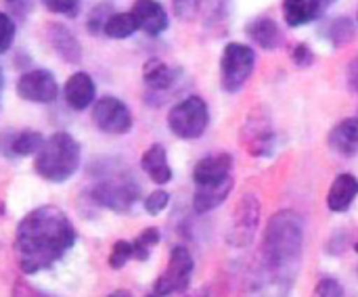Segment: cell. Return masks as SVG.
<instances>
[{
  "instance_id": "obj_1",
  "label": "cell",
  "mask_w": 358,
  "mask_h": 297,
  "mask_svg": "<svg viewBox=\"0 0 358 297\" xmlns=\"http://www.w3.org/2000/svg\"><path fill=\"white\" fill-rule=\"evenodd\" d=\"M78 233L71 220L55 205H40L25 214L15 233V254L25 275L52 268L76 245Z\"/></svg>"
},
{
  "instance_id": "obj_2",
  "label": "cell",
  "mask_w": 358,
  "mask_h": 297,
  "mask_svg": "<svg viewBox=\"0 0 358 297\" xmlns=\"http://www.w3.org/2000/svg\"><path fill=\"white\" fill-rule=\"evenodd\" d=\"M304 252V220L292 210L277 212L264 231L262 258L271 281L287 291L298 279Z\"/></svg>"
},
{
  "instance_id": "obj_3",
  "label": "cell",
  "mask_w": 358,
  "mask_h": 297,
  "mask_svg": "<svg viewBox=\"0 0 358 297\" xmlns=\"http://www.w3.org/2000/svg\"><path fill=\"white\" fill-rule=\"evenodd\" d=\"M80 161V143L69 132H55L48 138H44V145L36 153L34 170L42 180L61 184L78 172Z\"/></svg>"
},
{
  "instance_id": "obj_4",
  "label": "cell",
  "mask_w": 358,
  "mask_h": 297,
  "mask_svg": "<svg viewBox=\"0 0 358 297\" xmlns=\"http://www.w3.org/2000/svg\"><path fill=\"white\" fill-rule=\"evenodd\" d=\"M256 52L243 42H229L220 55V88L229 94L239 92L252 78Z\"/></svg>"
},
{
  "instance_id": "obj_5",
  "label": "cell",
  "mask_w": 358,
  "mask_h": 297,
  "mask_svg": "<svg viewBox=\"0 0 358 297\" xmlns=\"http://www.w3.org/2000/svg\"><path fill=\"white\" fill-rule=\"evenodd\" d=\"M210 124V111L201 96H187L168 111V128L182 140H195L203 136Z\"/></svg>"
},
{
  "instance_id": "obj_6",
  "label": "cell",
  "mask_w": 358,
  "mask_h": 297,
  "mask_svg": "<svg viewBox=\"0 0 358 297\" xmlns=\"http://www.w3.org/2000/svg\"><path fill=\"white\" fill-rule=\"evenodd\" d=\"M90 197L96 205H101L109 212L128 214L141 197V187L130 176L115 174V176L99 180L92 187Z\"/></svg>"
},
{
  "instance_id": "obj_7",
  "label": "cell",
  "mask_w": 358,
  "mask_h": 297,
  "mask_svg": "<svg viewBox=\"0 0 358 297\" xmlns=\"http://www.w3.org/2000/svg\"><path fill=\"white\" fill-rule=\"evenodd\" d=\"M193 270H195V262H193L191 252L182 245H176L170 252L168 266L164 268V273L153 285V296L166 297L185 294L191 285Z\"/></svg>"
},
{
  "instance_id": "obj_8",
  "label": "cell",
  "mask_w": 358,
  "mask_h": 297,
  "mask_svg": "<svg viewBox=\"0 0 358 297\" xmlns=\"http://www.w3.org/2000/svg\"><path fill=\"white\" fill-rule=\"evenodd\" d=\"M258 222H260V201H258L256 195L248 193L235 205L231 231L227 235L229 243L233 247L252 245V241L256 237V231H258Z\"/></svg>"
},
{
  "instance_id": "obj_9",
  "label": "cell",
  "mask_w": 358,
  "mask_h": 297,
  "mask_svg": "<svg viewBox=\"0 0 358 297\" xmlns=\"http://www.w3.org/2000/svg\"><path fill=\"white\" fill-rule=\"evenodd\" d=\"M92 122L105 134H128L134 126V117L128 105L115 96H101L92 107Z\"/></svg>"
},
{
  "instance_id": "obj_10",
  "label": "cell",
  "mask_w": 358,
  "mask_h": 297,
  "mask_svg": "<svg viewBox=\"0 0 358 297\" xmlns=\"http://www.w3.org/2000/svg\"><path fill=\"white\" fill-rule=\"evenodd\" d=\"M241 140L252 157H268L273 153L275 130H273L271 115L262 107H256L250 113V117L241 130Z\"/></svg>"
},
{
  "instance_id": "obj_11",
  "label": "cell",
  "mask_w": 358,
  "mask_h": 297,
  "mask_svg": "<svg viewBox=\"0 0 358 297\" xmlns=\"http://www.w3.org/2000/svg\"><path fill=\"white\" fill-rule=\"evenodd\" d=\"M17 94L29 103L48 105L59 96V84L46 69H29L17 80Z\"/></svg>"
},
{
  "instance_id": "obj_12",
  "label": "cell",
  "mask_w": 358,
  "mask_h": 297,
  "mask_svg": "<svg viewBox=\"0 0 358 297\" xmlns=\"http://www.w3.org/2000/svg\"><path fill=\"white\" fill-rule=\"evenodd\" d=\"M44 145V136L36 130H4L0 132V153L8 159L36 155Z\"/></svg>"
},
{
  "instance_id": "obj_13",
  "label": "cell",
  "mask_w": 358,
  "mask_h": 297,
  "mask_svg": "<svg viewBox=\"0 0 358 297\" xmlns=\"http://www.w3.org/2000/svg\"><path fill=\"white\" fill-rule=\"evenodd\" d=\"M138 23V29L145 31L147 36H159L168 29L170 19L166 8L157 0H136L130 10Z\"/></svg>"
},
{
  "instance_id": "obj_14",
  "label": "cell",
  "mask_w": 358,
  "mask_h": 297,
  "mask_svg": "<svg viewBox=\"0 0 358 297\" xmlns=\"http://www.w3.org/2000/svg\"><path fill=\"white\" fill-rule=\"evenodd\" d=\"M231 172H233V157L229 153L206 155L193 168V182H195V187L216 184V182L231 178Z\"/></svg>"
},
{
  "instance_id": "obj_15",
  "label": "cell",
  "mask_w": 358,
  "mask_h": 297,
  "mask_svg": "<svg viewBox=\"0 0 358 297\" xmlns=\"http://www.w3.org/2000/svg\"><path fill=\"white\" fill-rule=\"evenodd\" d=\"M94 94H96V86L94 80L86 73V71H76L67 78L65 88H63V96L65 103L73 109V111H84L94 103Z\"/></svg>"
},
{
  "instance_id": "obj_16",
  "label": "cell",
  "mask_w": 358,
  "mask_h": 297,
  "mask_svg": "<svg viewBox=\"0 0 358 297\" xmlns=\"http://www.w3.org/2000/svg\"><path fill=\"white\" fill-rule=\"evenodd\" d=\"M46 34H48V42H50L52 50L59 55L61 61H65L69 65H78L82 61V46L67 25L50 23Z\"/></svg>"
},
{
  "instance_id": "obj_17",
  "label": "cell",
  "mask_w": 358,
  "mask_h": 297,
  "mask_svg": "<svg viewBox=\"0 0 358 297\" xmlns=\"http://www.w3.org/2000/svg\"><path fill=\"white\" fill-rule=\"evenodd\" d=\"M358 197V178L355 174H338L336 180L329 187L327 193V208L334 214H344L350 210V205L355 203Z\"/></svg>"
},
{
  "instance_id": "obj_18",
  "label": "cell",
  "mask_w": 358,
  "mask_h": 297,
  "mask_svg": "<svg viewBox=\"0 0 358 297\" xmlns=\"http://www.w3.org/2000/svg\"><path fill=\"white\" fill-rule=\"evenodd\" d=\"M233 191V178H227L216 184H199L193 195V212L195 214H208L220 208Z\"/></svg>"
},
{
  "instance_id": "obj_19",
  "label": "cell",
  "mask_w": 358,
  "mask_h": 297,
  "mask_svg": "<svg viewBox=\"0 0 358 297\" xmlns=\"http://www.w3.org/2000/svg\"><path fill=\"white\" fill-rule=\"evenodd\" d=\"M329 147L342 157H355L358 153V117H346L336 124L327 136Z\"/></svg>"
},
{
  "instance_id": "obj_20",
  "label": "cell",
  "mask_w": 358,
  "mask_h": 297,
  "mask_svg": "<svg viewBox=\"0 0 358 297\" xmlns=\"http://www.w3.org/2000/svg\"><path fill=\"white\" fill-rule=\"evenodd\" d=\"M141 168L143 172L155 182V184H168L174 176L170 164H168V153H166V147L159 145V143H153L141 157Z\"/></svg>"
},
{
  "instance_id": "obj_21",
  "label": "cell",
  "mask_w": 358,
  "mask_h": 297,
  "mask_svg": "<svg viewBox=\"0 0 358 297\" xmlns=\"http://www.w3.org/2000/svg\"><path fill=\"white\" fill-rule=\"evenodd\" d=\"M178 73L176 69H172L170 65H166L162 59L153 57L143 65V82L147 86V90L151 94H162L166 90H170L176 82Z\"/></svg>"
},
{
  "instance_id": "obj_22",
  "label": "cell",
  "mask_w": 358,
  "mask_h": 297,
  "mask_svg": "<svg viewBox=\"0 0 358 297\" xmlns=\"http://www.w3.org/2000/svg\"><path fill=\"white\" fill-rule=\"evenodd\" d=\"M245 34L256 46H260L264 50H275L283 44V34H281L277 21L271 17L252 19L245 27Z\"/></svg>"
},
{
  "instance_id": "obj_23",
  "label": "cell",
  "mask_w": 358,
  "mask_h": 297,
  "mask_svg": "<svg viewBox=\"0 0 358 297\" xmlns=\"http://www.w3.org/2000/svg\"><path fill=\"white\" fill-rule=\"evenodd\" d=\"M319 17L310 0H283V19L289 27H302Z\"/></svg>"
},
{
  "instance_id": "obj_24",
  "label": "cell",
  "mask_w": 358,
  "mask_h": 297,
  "mask_svg": "<svg viewBox=\"0 0 358 297\" xmlns=\"http://www.w3.org/2000/svg\"><path fill=\"white\" fill-rule=\"evenodd\" d=\"M138 29V23L132 13H111L105 21L103 34L111 40H124L130 38Z\"/></svg>"
},
{
  "instance_id": "obj_25",
  "label": "cell",
  "mask_w": 358,
  "mask_h": 297,
  "mask_svg": "<svg viewBox=\"0 0 358 297\" xmlns=\"http://www.w3.org/2000/svg\"><path fill=\"white\" fill-rule=\"evenodd\" d=\"M327 38L334 42V46H344L355 38V23L350 19H334L325 27Z\"/></svg>"
},
{
  "instance_id": "obj_26",
  "label": "cell",
  "mask_w": 358,
  "mask_h": 297,
  "mask_svg": "<svg viewBox=\"0 0 358 297\" xmlns=\"http://www.w3.org/2000/svg\"><path fill=\"white\" fill-rule=\"evenodd\" d=\"M130 260H136V247H134V241H126V239H120L113 243L111 252H109V266L113 270H120L124 268Z\"/></svg>"
},
{
  "instance_id": "obj_27",
  "label": "cell",
  "mask_w": 358,
  "mask_h": 297,
  "mask_svg": "<svg viewBox=\"0 0 358 297\" xmlns=\"http://www.w3.org/2000/svg\"><path fill=\"white\" fill-rule=\"evenodd\" d=\"M113 10H111V6L109 4H96L92 10H90V15H88V23H86V27H88V31L90 34H101L103 31V27H105V21L109 19V15H111Z\"/></svg>"
},
{
  "instance_id": "obj_28",
  "label": "cell",
  "mask_w": 358,
  "mask_h": 297,
  "mask_svg": "<svg viewBox=\"0 0 358 297\" xmlns=\"http://www.w3.org/2000/svg\"><path fill=\"white\" fill-rule=\"evenodd\" d=\"M170 203V193L164 189H157L153 193H149V197L145 199V212L149 216H159Z\"/></svg>"
},
{
  "instance_id": "obj_29",
  "label": "cell",
  "mask_w": 358,
  "mask_h": 297,
  "mask_svg": "<svg viewBox=\"0 0 358 297\" xmlns=\"http://www.w3.org/2000/svg\"><path fill=\"white\" fill-rule=\"evenodd\" d=\"M15 34H17L15 21H13L6 13L0 10V55H4V52L13 46Z\"/></svg>"
},
{
  "instance_id": "obj_30",
  "label": "cell",
  "mask_w": 358,
  "mask_h": 297,
  "mask_svg": "<svg viewBox=\"0 0 358 297\" xmlns=\"http://www.w3.org/2000/svg\"><path fill=\"white\" fill-rule=\"evenodd\" d=\"M42 4L57 15H65V17H76L80 13V4L82 0H42Z\"/></svg>"
},
{
  "instance_id": "obj_31",
  "label": "cell",
  "mask_w": 358,
  "mask_h": 297,
  "mask_svg": "<svg viewBox=\"0 0 358 297\" xmlns=\"http://www.w3.org/2000/svg\"><path fill=\"white\" fill-rule=\"evenodd\" d=\"M172 8L178 19L191 21L201 8V0H172Z\"/></svg>"
},
{
  "instance_id": "obj_32",
  "label": "cell",
  "mask_w": 358,
  "mask_h": 297,
  "mask_svg": "<svg viewBox=\"0 0 358 297\" xmlns=\"http://www.w3.org/2000/svg\"><path fill=\"white\" fill-rule=\"evenodd\" d=\"M344 294H346V291H344V285H342L340 281L331 279V277L321 279V281L317 283V287H315V296L319 297H342Z\"/></svg>"
},
{
  "instance_id": "obj_33",
  "label": "cell",
  "mask_w": 358,
  "mask_h": 297,
  "mask_svg": "<svg viewBox=\"0 0 358 297\" xmlns=\"http://www.w3.org/2000/svg\"><path fill=\"white\" fill-rule=\"evenodd\" d=\"M292 61L298 65V67H310L315 63V52L308 44H296L292 48Z\"/></svg>"
},
{
  "instance_id": "obj_34",
  "label": "cell",
  "mask_w": 358,
  "mask_h": 297,
  "mask_svg": "<svg viewBox=\"0 0 358 297\" xmlns=\"http://www.w3.org/2000/svg\"><path fill=\"white\" fill-rule=\"evenodd\" d=\"M159 241H162V233H159V229H155V226L145 229V231L136 237V243H141V245L147 247V249H153L155 245H159Z\"/></svg>"
},
{
  "instance_id": "obj_35",
  "label": "cell",
  "mask_w": 358,
  "mask_h": 297,
  "mask_svg": "<svg viewBox=\"0 0 358 297\" xmlns=\"http://www.w3.org/2000/svg\"><path fill=\"white\" fill-rule=\"evenodd\" d=\"M334 2H336V0H310V4L317 8V13H319V15H323V13H325Z\"/></svg>"
},
{
  "instance_id": "obj_36",
  "label": "cell",
  "mask_w": 358,
  "mask_h": 297,
  "mask_svg": "<svg viewBox=\"0 0 358 297\" xmlns=\"http://www.w3.org/2000/svg\"><path fill=\"white\" fill-rule=\"evenodd\" d=\"M4 88V73H2V67H0V90Z\"/></svg>"
},
{
  "instance_id": "obj_37",
  "label": "cell",
  "mask_w": 358,
  "mask_h": 297,
  "mask_svg": "<svg viewBox=\"0 0 358 297\" xmlns=\"http://www.w3.org/2000/svg\"><path fill=\"white\" fill-rule=\"evenodd\" d=\"M355 249H357V254H358V243H357V245H355Z\"/></svg>"
},
{
  "instance_id": "obj_38",
  "label": "cell",
  "mask_w": 358,
  "mask_h": 297,
  "mask_svg": "<svg viewBox=\"0 0 358 297\" xmlns=\"http://www.w3.org/2000/svg\"><path fill=\"white\" fill-rule=\"evenodd\" d=\"M10 2H19V0H10Z\"/></svg>"
},
{
  "instance_id": "obj_39",
  "label": "cell",
  "mask_w": 358,
  "mask_h": 297,
  "mask_svg": "<svg viewBox=\"0 0 358 297\" xmlns=\"http://www.w3.org/2000/svg\"><path fill=\"white\" fill-rule=\"evenodd\" d=\"M0 94H2V90H0Z\"/></svg>"
}]
</instances>
